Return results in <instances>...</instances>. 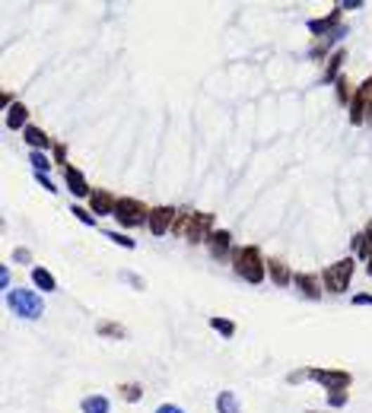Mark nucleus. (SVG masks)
<instances>
[{"label":"nucleus","mask_w":372,"mask_h":413,"mask_svg":"<svg viewBox=\"0 0 372 413\" xmlns=\"http://www.w3.org/2000/svg\"><path fill=\"white\" fill-rule=\"evenodd\" d=\"M229 261H233L236 277H239V280H245V283H252V287H258V283L267 277V261H264V254H261L258 245L236 248Z\"/></svg>","instance_id":"nucleus-1"},{"label":"nucleus","mask_w":372,"mask_h":413,"mask_svg":"<svg viewBox=\"0 0 372 413\" xmlns=\"http://www.w3.org/2000/svg\"><path fill=\"white\" fill-rule=\"evenodd\" d=\"M353 267H357L353 258H340V261H334V264H328L325 273H321V287L334 296L347 293V289H350V280H353Z\"/></svg>","instance_id":"nucleus-2"},{"label":"nucleus","mask_w":372,"mask_h":413,"mask_svg":"<svg viewBox=\"0 0 372 413\" xmlns=\"http://www.w3.org/2000/svg\"><path fill=\"white\" fill-rule=\"evenodd\" d=\"M7 306L13 308L20 318H26V321H35V318H41L45 315V302H41V296L39 293H32V289H10L7 293Z\"/></svg>","instance_id":"nucleus-3"},{"label":"nucleus","mask_w":372,"mask_h":413,"mask_svg":"<svg viewBox=\"0 0 372 413\" xmlns=\"http://www.w3.org/2000/svg\"><path fill=\"white\" fill-rule=\"evenodd\" d=\"M115 220L124 229H137L143 223H150V206L140 204L137 197H118V206H115Z\"/></svg>","instance_id":"nucleus-4"},{"label":"nucleus","mask_w":372,"mask_h":413,"mask_svg":"<svg viewBox=\"0 0 372 413\" xmlns=\"http://www.w3.org/2000/svg\"><path fill=\"white\" fill-rule=\"evenodd\" d=\"M372 118V74L357 86L350 102V124H366Z\"/></svg>","instance_id":"nucleus-5"},{"label":"nucleus","mask_w":372,"mask_h":413,"mask_svg":"<svg viewBox=\"0 0 372 413\" xmlns=\"http://www.w3.org/2000/svg\"><path fill=\"white\" fill-rule=\"evenodd\" d=\"M309 379L319 381L325 391H347L350 388V372L344 369H309Z\"/></svg>","instance_id":"nucleus-6"},{"label":"nucleus","mask_w":372,"mask_h":413,"mask_svg":"<svg viewBox=\"0 0 372 413\" xmlns=\"http://www.w3.org/2000/svg\"><path fill=\"white\" fill-rule=\"evenodd\" d=\"M207 251H210L213 261L233 258V232L229 229H213L210 239H207Z\"/></svg>","instance_id":"nucleus-7"},{"label":"nucleus","mask_w":372,"mask_h":413,"mask_svg":"<svg viewBox=\"0 0 372 413\" xmlns=\"http://www.w3.org/2000/svg\"><path fill=\"white\" fill-rule=\"evenodd\" d=\"M175 206L169 204H160V206H150V232L153 235H166L172 232V223H175Z\"/></svg>","instance_id":"nucleus-8"},{"label":"nucleus","mask_w":372,"mask_h":413,"mask_svg":"<svg viewBox=\"0 0 372 413\" xmlns=\"http://www.w3.org/2000/svg\"><path fill=\"white\" fill-rule=\"evenodd\" d=\"M115 206H118V197L112 191H105V188H96L89 194V210L96 216H115Z\"/></svg>","instance_id":"nucleus-9"},{"label":"nucleus","mask_w":372,"mask_h":413,"mask_svg":"<svg viewBox=\"0 0 372 413\" xmlns=\"http://www.w3.org/2000/svg\"><path fill=\"white\" fill-rule=\"evenodd\" d=\"M210 232H213V214H194L191 229H188V235H185V239L191 242V245H200V242L207 245Z\"/></svg>","instance_id":"nucleus-10"},{"label":"nucleus","mask_w":372,"mask_h":413,"mask_svg":"<svg viewBox=\"0 0 372 413\" xmlns=\"http://www.w3.org/2000/svg\"><path fill=\"white\" fill-rule=\"evenodd\" d=\"M293 287L300 289L306 299H312V302H319L321 293H325V287H321V280L315 277V273H293Z\"/></svg>","instance_id":"nucleus-11"},{"label":"nucleus","mask_w":372,"mask_h":413,"mask_svg":"<svg viewBox=\"0 0 372 413\" xmlns=\"http://www.w3.org/2000/svg\"><path fill=\"white\" fill-rule=\"evenodd\" d=\"M340 13H344V10H340V7H334L328 16H319V20H309V32H312L315 39H325V35H331L334 29L340 26Z\"/></svg>","instance_id":"nucleus-12"},{"label":"nucleus","mask_w":372,"mask_h":413,"mask_svg":"<svg viewBox=\"0 0 372 413\" xmlns=\"http://www.w3.org/2000/svg\"><path fill=\"white\" fill-rule=\"evenodd\" d=\"M64 181H67V188H70L73 197H89V194H93V188H89L86 175H83L80 169L67 166V169H64Z\"/></svg>","instance_id":"nucleus-13"},{"label":"nucleus","mask_w":372,"mask_h":413,"mask_svg":"<svg viewBox=\"0 0 372 413\" xmlns=\"http://www.w3.org/2000/svg\"><path fill=\"white\" fill-rule=\"evenodd\" d=\"M23 140L29 143L32 150H39V153H48V150H54V140L48 137L41 127H35V124H29L26 131H23Z\"/></svg>","instance_id":"nucleus-14"},{"label":"nucleus","mask_w":372,"mask_h":413,"mask_svg":"<svg viewBox=\"0 0 372 413\" xmlns=\"http://www.w3.org/2000/svg\"><path fill=\"white\" fill-rule=\"evenodd\" d=\"M344 64H347V51H344V48H334V51L328 54V64H325V74H321V83L328 86V83L338 80V77H340V67H344Z\"/></svg>","instance_id":"nucleus-15"},{"label":"nucleus","mask_w":372,"mask_h":413,"mask_svg":"<svg viewBox=\"0 0 372 413\" xmlns=\"http://www.w3.org/2000/svg\"><path fill=\"white\" fill-rule=\"evenodd\" d=\"M267 277L274 280V287H290L293 283V273H290V264L280 258H271L267 261Z\"/></svg>","instance_id":"nucleus-16"},{"label":"nucleus","mask_w":372,"mask_h":413,"mask_svg":"<svg viewBox=\"0 0 372 413\" xmlns=\"http://www.w3.org/2000/svg\"><path fill=\"white\" fill-rule=\"evenodd\" d=\"M7 131H26L29 127V108L23 102H16L13 108H7V118H4Z\"/></svg>","instance_id":"nucleus-17"},{"label":"nucleus","mask_w":372,"mask_h":413,"mask_svg":"<svg viewBox=\"0 0 372 413\" xmlns=\"http://www.w3.org/2000/svg\"><path fill=\"white\" fill-rule=\"evenodd\" d=\"M344 35H347V26H338L331 35H325V39H319V45L312 48V58H325V54H328V48H331L334 41H340V39H344Z\"/></svg>","instance_id":"nucleus-18"},{"label":"nucleus","mask_w":372,"mask_h":413,"mask_svg":"<svg viewBox=\"0 0 372 413\" xmlns=\"http://www.w3.org/2000/svg\"><path fill=\"white\" fill-rule=\"evenodd\" d=\"M334 96H338V102H340V105H347V108H350V102H353V83H350V77H344V74H340L338 80H334Z\"/></svg>","instance_id":"nucleus-19"},{"label":"nucleus","mask_w":372,"mask_h":413,"mask_svg":"<svg viewBox=\"0 0 372 413\" xmlns=\"http://www.w3.org/2000/svg\"><path fill=\"white\" fill-rule=\"evenodd\" d=\"M96 331H99V337H108V340H127V327L115 324V321H99Z\"/></svg>","instance_id":"nucleus-20"},{"label":"nucleus","mask_w":372,"mask_h":413,"mask_svg":"<svg viewBox=\"0 0 372 413\" xmlns=\"http://www.w3.org/2000/svg\"><path fill=\"white\" fill-rule=\"evenodd\" d=\"M108 398H102V394H89V398H83L80 404V413H108Z\"/></svg>","instance_id":"nucleus-21"},{"label":"nucleus","mask_w":372,"mask_h":413,"mask_svg":"<svg viewBox=\"0 0 372 413\" xmlns=\"http://www.w3.org/2000/svg\"><path fill=\"white\" fill-rule=\"evenodd\" d=\"M32 283L39 289H45V293H54V289H58V280H54V273H48L45 267H35L32 270Z\"/></svg>","instance_id":"nucleus-22"},{"label":"nucleus","mask_w":372,"mask_h":413,"mask_svg":"<svg viewBox=\"0 0 372 413\" xmlns=\"http://www.w3.org/2000/svg\"><path fill=\"white\" fill-rule=\"evenodd\" d=\"M217 413H242L239 410V398L233 391H219L217 394Z\"/></svg>","instance_id":"nucleus-23"},{"label":"nucleus","mask_w":372,"mask_h":413,"mask_svg":"<svg viewBox=\"0 0 372 413\" xmlns=\"http://www.w3.org/2000/svg\"><path fill=\"white\" fill-rule=\"evenodd\" d=\"M191 220H194V210H188V206H181L179 214H175L172 232H175V235H188V229H191Z\"/></svg>","instance_id":"nucleus-24"},{"label":"nucleus","mask_w":372,"mask_h":413,"mask_svg":"<svg viewBox=\"0 0 372 413\" xmlns=\"http://www.w3.org/2000/svg\"><path fill=\"white\" fill-rule=\"evenodd\" d=\"M210 327L219 334V337H233V334H236L233 321H229V318H219V315H213V318H210Z\"/></svg>","instance_id":"nucleus-25"},{"label":"nucleus","mask_w":372,"mask_h":413,"mask_svg":"<svg viewBox=\"0 0 372 413\" xmlns=\"http://www.w3.org/2000/svg\"><path fill=\"white\" fill-rule=\"evenodd\" d=\"M118 391H121V398H124L127 404H137V400L143 398V388H140L137 381H127V385H121Z\"/></svg>","instance_id":"nucleus-26"},{"label":"nucleus","mask_w":372,"mask_h":413,"mask_svg":"<svg viewBox=\"0 0 372 413\" xmlns=\"http://www.w3.org/2000/svg\"><path fill=\"white\" fill-rule=\"evenodd\" d=\"M29 162H32V169H35L39 175H45L48 169H51L54 159H48V153H39V150H32V153H29Z\"/></svg>","instance_id":"nucleus-27"},{"label":"nucleus","mask_w":372,"mask_h":413,"mask_svg":"<svg viewBox=\"0 0 372 413\" xmlns=\"http://www.w3.org/2000/svg\"><path fill=\"white\" fill-rule=\"evenodd\" d=\"M350 248H353V254H357V258L369 261V245H366V235H363V232L353 235V239H350Z\"/></svg>","instance_id":"nucleus-28"},{"label":"nucleus","mask_w":372,"mask_h":413,"mask_svg":"<svg viewBox=\"0 0 372 413\" xmlns=\"http://www.w3.org/2000/svg\"><path fill=\"white\" fill-rule=\"evenodd\" d=\"M70 214L83 223V226H96V214L93 210H83V206H70Z\"/></svg>","instance_id":"nucleus-29"},{"label":"nucleus","mask_w":372,"mask_h":413,"mask_svg":"<svg viewBox=\"0 0 372 413\" xmlns=\"http://www.w3.org/2000/svg\"><path fill=\"white\" fill-rule=\"evenodd\" d=\"M105 239H112L115 245L127 248V251H134V248H137V242H134V239H127V235H121V232H105Z\"/></svg>","instance_id":"nucleus-30"},{"label":"nucleus","mask_w":372,"mask_h":413,"mask_svg":"<svg viewBox=\"0 0 372 413\" xmlns=\"http://www.w3.org/2000/svg\"><path fill=\"white\" fill-rule=\"evenodd\" d=\"M347 398H350L347 391H328V407L340 410V407H347Z\"/></svg>","instance_id":"nucleus-31"},{"label":"nucleus","mask_w":372,"mask_h":413,"mask_svg":"<svg viewBox=\"0 0 372 413\" xmlns=\"http://www.w3.org/2000/svg\"><path fill=\"white\" fill-rule=\"evenodd\" d=\"M51 159L58 162L60 169H67V147H64V143H54V150H51Z\"/></svg>","instance_id":"nucleus-32"},{"label":"nucleus","mask_w":372,"mask_h":413,"mask_svg":"<svg viewBox=\"0 0 372 413\" xmlns=\"http://www.w3.org/2000/svg\"><path fill=\"white\" fill-rule=\"evenodd\" d=\"M35 181H39V185H41V188H45V191H48V194H54V191H58V188H54V181H51V178H48V175H39V172H35Z\"/></svg>","instance_id":"nucleus-33"},{"label":"nucleus","mask_w":372,"mask_h":413,"mask_svg":"<svg viewBox=\"0 0 372 413\" xmlns=\"http://www.w3.org/2000/svg\"><path fill=\"white\" fill-rule=\"evenodd\" d=\"M13 261H20V264H29V261H32V251H29V248H16Z\"/></svg>","instance_id":"nucleus-34"},{"label":"nucleus","mask_w":372,"mask_h":413,"mask_svg":"<svg viewBox=\"0 0 372 413\" xmlns=\"http://www.w3.org/2000/svg\"><path fill=\"white\" fill-rule=\"evenodd\" d=\"M302 379H309V372H306V369H296V372H290V375H286V381H290V385H296V381H302Z\"/></svg>","instance_id":"nucleus-35"},{"label":"nucleus","mask_w":372,"mask_h":413,"mask_svg":"<svg viewBox=\"0 0 372 413\" xmlns=\"http://www.w3.org/2000/svg\"><path fill=\"white\" fill-rule=\"evenodd\" d=\"M156 413H185V410H181L179 404H160L156 407Z\"/></svg>","instance_id":"nucleus-36"},{"label":"nucleus","mask_w":372,"mask_h":413,"mask_svg":"<svg viewBox=\"0 0 372 413\" xmlns=\"http://www.w3.org/2000/svg\"><path fill=\"white\" fill-rule=\"evenodd\" d=\"M353 306H372V296H369V293L353 296Z\"/></svg>","instance_id":"nucleus-37"},{"label":"nucleus","mask_w":372,"mask_h":413,"mask_svg":"<svg viewBox=\"0 0 372 413\" xmlns=\"http://www.w3.org/2000/svg\"><path fill=\"white\" fill-rule=\"evenodd\" d=\"M0 287L10 289V267H0Z\"/></svg>","instance_id":"nucleus-38"},{"label":"nucleus","mask_w":372,"mask_h":413,"mask_svg":"<svg viewBox=\"0 0 372 413\" xmlns=\"http://www.w3.org/2000/svg\"><path fill=\"white\" fill-rule=\"evenodd\" d=\"M121 277H124L127 283H134V289H143V280H140V277H134V273H121Z\"/></svg>","instance_id":"nucleus-39"},{"label":"nucleus","mask_w":372,"mask_h":413,"mask_svg":"<svg viewBox=\"0 0 372 413\" xmlns=\"http://www.w3.org/2000/svg\"><path fill=\"white\" fill-rule=\"evenodd\" d=\"M338 7L340 10H359V7H363V0H353V4H350V0H344V4H338Z\"/></svg>","instance_id":"nucleus-40"},{"label":"nucleus","mask_w":372,"mask_h":413,"mask_svg":"<svg viewBox=\"0 0 372 413\" xmlns=\"http://www.w3.org/2000/svg\"><path fill=\"white\" fill-rule=\"evenodd\" d=\"M366 264H369V277H372V254H369V261H366Z\"/></svg>","instance_id":"nucleus-41"},{"label":"nucleus","mask_w":372,"mask_h":413,"mask_svg":"<svg viewBox=\"0 0 372 413\" xmlns=\"http://www.w3.org/2000/svg\"><path fill=\"white\" fill-rule=\"evenodd\" d=\"M306 413H321V410H306Z\"/></svg>","instance_id":"nucleus-42"}]
</instances>
